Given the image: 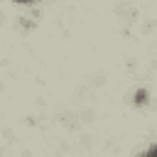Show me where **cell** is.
<instances>
[{
	"label": "cell",
	"mask_w": 157,
	"mask_h": 157,
	"mask_svg": "<svg viewBox=\"0 0 157 157\" xmlns=\"http://www.w3.org/2000/svg\"><path fill=\"white\" fill-rule=\"evenodd\" d=\"M137 157H157V142H155V145H150V147H147L145 152H140Z\"/></svg>",
	"instance_id": "obj_1"
}]
</instances>
